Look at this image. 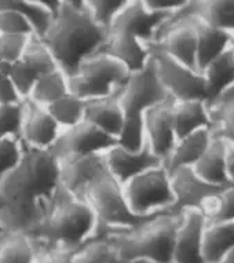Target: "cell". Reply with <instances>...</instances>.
I'll use <instances>...</instances> for the list:
<instances>
[{"label": "cell", "instance_id": "1", "mask_svg": "<svg viewBox=\"0 0 234 263\" xmlns=\"http://www.w3.org/2000/svg\"><path fill=\"white\" fill-rule=\"evenodd\" d=\"M24 146L22 157L0 183V224L7 232L31 236L52 207L60 163L50 151Z\"/></svg>", "mask_w": 234, "mask_h": 263}, {"label": "cell", "instance_id": "2", "mask_svg": "<svg viewBox=\"0 0 234 263\" xmlns=\"http://www.w3.org/2000/svg\"><path fill=\"white\" fill-rule=\"evenodd\" d=\"M108 32L91 18L84 0H61V7L42 42L58 69L70 76L77 66L104 47Z\"/></svg>", "mask_w": 234, "mask_h": 263}, {"label": "cell", "instance_id": "3", "mask_svg": "<svg viewBox=\"0 0 234 263\" xmlns=\"http://www.w3.org/2000/svg\"><path fill=\"white\" fill-rule=\"evenodd\" d=\"M182 214L161 212L131 229L100 234L112 242L126 263H171Z\"/></svg>", "mask_w": 234, "mask_h": 263}, {"label": "cell", "instance_id": "4", "mask_svg": "<svg viewBox=\"0 0 234 263\" xmlns=\"http://www.w3.org/2000/svg\"><path fill=\"white\" fill-rule=\"evenodd\" d=\"M96 220L91 207L60 186L50 212L29 236L37 244L79 250L94 236Z\"/></svg>", "mask_w": 234, "mask_h": 263}, {"label": "cell", "instance_id": "5", "mask_svg": "<svg viewBox=\"0 0 234 263\" xmlns=\"http://www.w3.org/2000/svg\"><path fill=\"white\" fill-rule=\"evenodd\" d=\"M130 72L119 61L100 50L68 76L69 92L83 101L104 98L122 88Z\"/></svg>", "mask_w": 234, "mask_h": 263}, {"label": "cell", "instance_id": "6", "mask_svg": "<svg viewBox=\"0 0 234 263\" xmlns=\"http://www.w3.org/2000/svg\"><path fill=\"white\" fill-rule=\"evenodd\" d=\"M83 199L91 207L95 216L96 226L94 236H100L109 230L135 228L152 218H141L131 212L124 197L123 186L109 173L98 178L86 190Z\"/></svg>", "mask_w": 234, "mask_h": 263}, {"label": "cell", "instance_id": "7", "mask_svg": "<svg viewBox=\"0 0 234 263\" xmlns=\"http://www.w3.org/2000/svg\"><path fill=\"white\" fill-rule=\"evenodd\" d=\"M123 192L131 212L141 218L168 212L173 204L169 174L163 164L132 178Z\"/></svg>", "mask_w": 234, "mask_h": 263}, {"label": "cell", "instance_id": "8", "mask_svg": "<svg viewBox=\"0 0 234 263\" xmlns=\"http://www.w3.org/2000/svg\"><path fill=\"white\" fill-rule=\"evenodd\" d=\"M150 61L167 94L175 101H205L203 76L165 54L154 43L148 44Z\"/></svg>", "mask_w": 234, "mask_h": 263}, {"label": "cell", "instance_id": "9", "mask_svg": "<svg viewBox=\"0 0 234 263\" xmlns=\"http://www.w3.org/2000/svg\"><path fill=\"white\" fill-rule=\"evenodd\" d=\"M169 95L161 86L152 61L143 69L130 73L120 91L124 117H143L145 112L161 104Z\"/></svg>", "mask_w": 234, "mask_h": 263}, {"label": "cell", "instance_id": "10", "mask_svg": "<svg viewBox=\"0 0 234 263\" xmlns=\"http://www.w3.org/2000/svg\"><path fill=\"white\" fill-rule=\"evenodd\" d=\"M116 145V139L96 128L88 121L62 129L50 152L56 160L79 156L104 155Z\"/></svg>", "mask_w": 234, "mask_h": 263}, {"label": "cell", "instance_id": "11", "mask_svg": "<svg viewBox=\"0 0 234 263\" xmlns=\"http://www.w3.org/2000/svg\"><path fill=\"white\" fill-rule=\"evenodd\" d=\"M168 174L173 194V204L168 211L171 214H183L187 210L201 211L207 200L225 189L203 181L191 167H182Z\"/></svg>", "mask_w": 234, "mask_h": 263}, {"label": "cell", "instance_id": "12", "mask_svg": "<svg viewBox=\"0 0 234 263\" xmlns=\"http://www.w3.org/2000/svg\"><path fill=\"white\" fill-rule=\"evenodd\" d=\"M169 17L168 14L156 13L149 10L143 0H127V5L120 13V15L113 22L110 32H122L135 36L136 39L143 42L145 44H150L156 39L157 30L160 29Z\"/></svg>", "mask_w": 234, "mask_h": 263}, {"label": "cell", "instance_id": "13", "mask_svg": "<svg viewBox=\"0 0 234 263\" xmlns=\"http://www.w3.org/2000/svg\"><path fill=\"white\" fill-rule=\"evenodd\" d=\"M173 101V98L168 97L161 104L153 106L143 115L146 145L163 163L177 143L172 119Z\"/></svg>", "mask_w": 234, "mask_h": 263}, {"label": "cell", "instance_id": "14", "mask_svg": "<svg viewBox=\"0 0 234 263\" xmlns=\"http://www.w3.org/2000/svg\"><path fill=\"white\" fill-rule=\"evenodd\" d=\"M62 129L50 116L47 109L31 100L22 101V124L20 141L25 146L50 151Z\"/></svg>", "mask_w": 234, "mask_h": 263}, {"label": "cell", "instance_id": "15", "mask_svg": "<svg viewBox=\"0 0 234 263\" xmlns=\"http://www.w3.org/2000/svg\"><path fill=\"white\" fill-rule=\"evenodd\" d=\"M104 155L79 156V157H66L58 160L60 182L62 187H65L68 192L83 199L86 190L98 178L109 173Z\"/></svg>", "mask_w": 234, "mask_h": 263}, {"label": "cell", "instance_id": "16", "mask_svg": "<svg viewBox=\"0 0 234 263\" xmlns=\"http://www.w3.org/2000/svg\"><path fill=\"white\" fill-rule=\"evenodd\" d=\"M205 218L199 210H187L173 244L171 263H205L203 255V233Z\"/></svg>", "mask_w": 234, "mask_h": 263}, {"label": "cell", "instance_id": "17", "mask_svg": "<svg viewBox=\"0 0 234 263\" xmlns=\"http://www.w3.org/2000/svg\"><path fill=\"white\" fill-rule=\"evenodd\" d=\"M104 156L109 174L122 186L145 171L163 164L156 155H153L148 145L141 152L126 151L114 145Z\"/></svg>", "mask_w": 234, "mask_h": 263}, {"label": "cell", "instance_id": "18", "mask_svg": "<svg viewBox=\"0 0 234 263\" xmlns=\"http://www.w3.org/2000/svg\"><path fill=\"white\" fill-rule=\"evenodd\" d=\"M101 51H105L126 68L130 73L143 69L150 61L148 44L135 36L122 32H110Z\"/></svg>", "mask_w": 234, "mask_h": 263}, {"label": "cell", "instance_id": "19", "mask_svg": "<svg viewBox=\"0 0 234 263\" xmlns=\"http://www.w3.org/2000/svg\"><path fill=\"white\" fill-rule=\"evenodd\" d=\"M120 91L98 98L87 101L86 104V121L95 125L96 128L104 131L116 139L124 124V110L120 102Z\"/></svg>", "mask_w": 234, "mask_h": 263}, {"label": "cell", "instance_id": "20", "mask_svg": "<svg viewBox=\"0 0 234 263\" xmlns=\"http://www.w3.org/2000/svg\"><path fill=\"white\" fill-rule=\"evenodd\" d=\"M181 13H183L181 10ZM189 15V14H186ZM194 25L197 36V54H196V66L197 72L201 74L205 66L211 64L215 58L227 51L231 44V35L225 30L217 29L213 26L205 24L194 15H189Z\"/></svg>", "mask_w": 234, "mask_h": 263}, {"label": "cell", "instance_id": "21", "mask_svg": "<svg viewBox=\"0 0 234 263\" xmlns=\"http://www.w3.org/2000/svg\"><path fill=\"white\" fill-rule=\"evenodd\" d=\"M21 13L33 29V37L42 40L61 7V0H3Z\"/></svg>", "mask_w": 234, "mask_h": 263}, {"label": "cell", "instance_id": "22", "mask_svg": "<svg viewBox=\"0 0 234 263\" xmlns=\"http://www.w3.org/2000/svg\"><path fill=\"white\" fill-rule=\"evenodd\" d=\"M182 11L217 29L234 33V0H189Z\"/></svg>", "mask_w": 234, "mask_h": 263}, {"label": "cell", "instance_id": "23", "mask_svg": "<svg viewBox=\"0 0 234 263\" xmlns=\"http://www.w3.org/2000/svg\"><path fill=\"white\" fill-rule=\"evenodd\" d=\"M211 139V129L207 128L199 129L185 138L178 139L163 165L168 173H172L182 167H193L204 152L207 151Z\"/></svg>", "mask_w": 234, "mask_h": 263}, {"label": "cell", "instance_id": "24", "mask_svg": "<svg viewBox=\"0 0 234 263\" xmlns=\"http://www.w3.org/2000/svg\"><path fill=\"white\" fill-rule=\"evenodd\" d=\"M172 119L177 141L199 129H211V121L204 101H173Z\"/></svg>", "mask_w": 234, "mask_h": 263}, {"label": "cell", "instance_id": "25", "mask_svg": "<svg viewBox=\"0 0 234 263\" xmlns=\"http://www.w3.org/2000/svg\"><path fill=\"white\" fill-rule=\"evenodd\" d=\"M205 87V104L217 100L227 88L234 86V58L231 48L215 58L201 72Z\"/></svg>", "mask_w": 234, "mask_h": 263}, {"label": "cell", "instance_id": "26", "mask_svg": "<svg viewBox=\"0 0 234 263\" xmlns=\"http://www.w3.org/2000/svg\"><path fill=\"white\" fill-rule=\"evenodd\" d=\"M203 181L215 186H230L226 175V141L212 138L207 151L191 167Z\"/></svg>", "mask_w": 234, "mask_h": 263}, {"label": "cell", "instance_id": "27", "mask_svg": "<svg viewBox=\"0 0 234 263\" xmlns=\"http://www.w3.org/2000/svg\"><path fill=\"white\" fill-rule=\"evenodd\" d=\"M205 106L211 121L212 138L234 143V86Z\"/></svg>", "mask_w": 234, "mask_h": 263}, {"label": "cell", "instance_id": "28", "mask_svg": "<svg viewBox=\"0 0 234 263\" xmlns=\"http://www.w3.org/2000/svg\"><path fill=\"white\" fill-rule=\"evenodd\" d=\"M234 248V220L205 223L203 233V255L205 263H217Z\"/></svg>", "mask_w": 234, "mask_h": 263}, {"label": "cell", "instance_id": "29", "mask_svg": "<svg viewBox=\"0 0 234 263\" xmlns=\"http://www.w3.org/2000/svg\"><path fill=\"white\" fill-rule=\"evenodd\" d=\"M37 250L32 237L21 232L0 234V263H35Z\"/></svg>", "mask_w": 234, "mask_h": 263}, {"label": "cell", "instance_id": "30", "mask_svg": "<svg viewBox=\"0 0 234 263\" xmlns=\"http://www.w3.org/2000/svg\"><path fill=\"white\" fill-rule=\"evenodd\" d=\"M68 94H69L68 76L61 69H55L37 78L28 100L33 101L35 104L43 108H47Z\"/></svg>", "mask_w": 234, "mask_h": 263}, {"label": "cell", "instance_id": "31", "mask_svg": "<svg viewBox=\"0 0 234 263\" xmlns=\"http://www.w3.org/2000/svg\"><path fill=\"white\" fill-rule=\"evenodd\" d=\"M86 104L87 101L80 100L69 92L46 109L60 128L66 129L86 120Z\"/></svg>", "mask_w": 234, "mask_h": 263}, {"label": "cell", "instance_id": "32", "mask_svg": "<svg viewBox=\"0 0 234 263\" xmlns=\"http://www.w3.org/2000/svg\"><path fill=\"white\" fill-rule=\"evenodd\" d=\"M72 263H126L104 236H92L77 250Z\"/></svg>", "mask_w": 234, "mask_h": 263}, {"label": "cell", "instance_id": "33", "mask_svg": "<svg viewBox=\"0 0 234 263\" xmlns=\"http://www.w3.org/2000/svg\"><path fill=\"white\" fill-rule=\"evenodd\" d=\"M205 223L234 220V185H230L205 201L201 208Z\"/></svg>", "mask_w": 234, "mask_h": 263}, {"label": "cell", "instance_id": "34", "mask_svg": "<svg viewBox=\"0 0 234 263\" xmlns=\"http://www.w3.org/2000/svg\"><path fill=\"white\" fill-rule=\"evenodd\" d=\"M21 61L25 65H28L37 76L58 69L55 60L51 55V52L48 51L46 44L33 36L29 39V43L22 54Z\"/></svg>", "mask_w": 234, "mask_h": 263}, {"label": "cell", "instance_id": "35", "mask_svg": "<svg viewBox=\"0 0 234 263\" xmlns=\"http://www.w3.org/2000/svg\"><path fill=\"white\" fill-rule=\"evenodd\" d=\"M87 10L98 25L109 32L113 22L120 15L127 0H84Z\"/></svg>", "mask_w": 234, "mask_h": 263}, {"label": "cell", "instance_id": "36", "mask_svg": "<svg viewBox=\"0 0 234 263\" xmlns=\"http://www.w3.org/2000/svg\"><path fill=\"white\" fill-rule=\"evenodd\" d=\"M116 145L130 152H141L146 146L143 117H124V124L116 138Z\"/></svg>", "mask_w": 234, "mask_h": 263}, {"label": "cell", "instance_id": "37", "mask_svg": "<svg viewBox=\"0 0 234 263\" xmlns=\"http://www.w3.org/2000/svg\"><path fill=\"white\" fill-rule=\"evenodd\" d=\"M0 35L33 36V29L25 17L0 0Z\"/></svg>", "mask_w": 234, "mask_h": 263}, {"label": "cell", "instance_id": "38", "mask_svg": "<svg viewBox=\"0 0 234 263\" xmlns=\"http://www.w3.org/2000/svg\"><path fill=\"white\" fill-rule=\"evenodd\" d=\"M9 76L22 101L29 98L32 88H33L36 80L39 78L21 60L14 62V64H9Z\"/></svg>", "mask_w": 234, "mask_h": 263}, {"label": "cell", "instance_id": "39", "mask_svg": "<svg viewBox=\"0 0 234 263\" xmlns=\"http://www.w3.org/2000/svg\"><path fill=\"white\" fill-rule=\"evenodd\" d=\"M22 124V102L21 104H0V139H20Z\"/></svg>", "mask_w": 234, "mask_h": 263}, {"label": "cell", "instance_id": "40", "mask_svg": "<svg viewBox=\"0 0 234 263\" xmlns=\"http://www.w3.org/2000/svg\"><path fill=\"white\" fill-rule=\"evenodd\" d=\"M24 146L17 138L0 139V183L10 171L15 168L22 157Z\"/></svg>", "mask_w": 234, "mask_h": 263}, {"label": "cell", "instance_id": "41", "mask_svg": "<svg viewBox=\"0 0 234 263\" xmlns=\"http://www.w3.org/2000/svg\"><path fill=\"white\" fill-rule=\"evenodd\" d=\"M31 36L0 35V60L6 64H14L21 60Z\"/></svg>", "mask_w": 234, "mask_h": 263}, {"label": "cell", "instance_id": "42", "mask_svg": "<svg viewBox=\"0 0 234 263\" xmlns=\"http://www.w3.org/2000/svg\"><path fill=\"white\" fill-rule=\"evenodd\" d=\"M35 242V241H33ZM37 255L35 263H72L77 250H69L64 247L43 246L35 242Z\"/></svg>", "mask_w": 234, "mask_h": 263}, {"label": "cell", "instance_id": "43", "mask_svg": "<svg viewBox=\"0 0 234 263\" xmlns=\"http://www.w3.org/2000/svg\"><path fill=\"white\" fill-rule=\"evenodd\" d=\"M21 97L18 95L15 87L9 76V64H0V104L11 105L21 104Z\"/></svg>", "mask_w": 234, "mask_h": 263}, {"label": "cell", "instance_id": "44", "mask_svg": "<svg viewBox=\"0 0 234 263\" xmlns=\"http://www.w3.org/2000/svg\"><path fill=\"white\" fill-rule=\"evenodd\" d=\"M143 2L152 11L173 15L179 13L187 5L189 0H143Z\"/></svg>", "mask_w": 234, "mask_h": 263}, {"label": "cell", "instance_id": "45", "mask_svg": "<svg viewBox=\"0 0 234 263\" xmlns=\"http://www.w3.org/2000/svg\"><path fill=\"white\" fill-rule=\"evenodd\" d=\"M226 175L230 185H234V143L226 142Z\"/></svg>", "mask_w": 234, "mask_h": 263}, {"label": "cell", "instance_id": "46", "mask_svg": "<svg viewBox=\"0 0 234 263\" xmlns=\"http://www.w3.org/2000/svg\"><path fill=\"white\" fill-rule=\"evenodd\" d=\"M217 263H234V248L230 250L227 254L223 255Z\"/></svg>", "mask_w": 234, "mask_h": 263}, {"label": "cell", "instance_id": "47", "mask_svg": "<svg viewBox=\"0 0 234 263\" xmlns=\"http://www.w3.org/2000/svg\"><path fill=\"white\" fill-rule=\"evenodd\" d=\"M230 48H234V33L231 35V44H230Z\"/></svg>", "mask_w": 234, "mask_h": 263}, {"label": "cell", "instance_id": "48", "mask_svg": "<svg viewBox=\"0 0 234 263\" xmlns=\"http://www.w3.org/2000/svg\"><path fill=\"white\" fill-rule=\"evenodd\" d=\"M5 232H6V230H5V229H3V226H2V224H0V234H2V233H5Z\"/></svg>", "mask_w": 234, "mask_h": 263}, {"label": "cell", "instance_id": "49", "mask_svg": "<svg viewBox=\"0 0 234 263\" xmlns=\"http://www.w3.org/2000/svg\"><path fill=\"white\" fill-rule=\"evenodd\" d=\"M231 51H233V58H234V48H231Z\"/></svg>", "mask_w": 234, "mask_h": 263}, {"label": "cell", "instance_id": "50", "mask_svg": "<svg viewBox=\"0 0 234 263\" xmlns=\"http://www.w3.org/2000/svg\"><path fill=\"white\" fill-rule=\"evenodd\" d=\"M2 62H3V61H2V60H0V64H2Z\"/></svg>", "mask_w": 234, "mask_h": 263}]
</instances>
